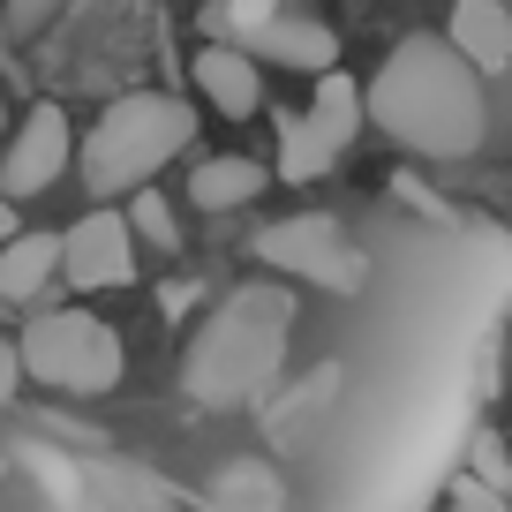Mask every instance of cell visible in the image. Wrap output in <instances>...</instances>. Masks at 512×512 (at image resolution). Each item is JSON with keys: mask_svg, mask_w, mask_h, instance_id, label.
I'll use <instances>...</instances> for the list:
<instances>
[{"mask_svg": "<svg viewBox=\"0 0 512 512\" xmlns=\"http://www.w3.org/2000/svg\"><path fill=\"white\" fill-rule=\"evenodd\" d=\"M136 264H144V241H136L128 211H113V204H91L61 234V279L76 294H121V287H136Z\"/></svg>", "mask_w": 512, "mask_h": 512, "instance_id": "obj_7", "label": "cell"}, {"mask_svg": "<svg viewBox=\"0 0 512 512\" xmlns=\"http://www.w3.org/2000/svg\"><path fill=\"white\" fill-rule=\"evenodd\" d=\"M294 324H302V294L287 279H241L234 294L204 309V324L181 347V392L211 415L256 407L287 369Z\"/></svg>", "mask_w": 512, "mask_h": 512, "instance_id": "obj_2", "label": "cell"}, {"mask_svg": "<svg viewBox=\"0 0 512 512\" xmlns=\"http://www.w3.org/2000/svg\"><path fill=\"white\" fill-rule=\"evenodd\" d=\"M302 121L317 128V136H324L332 151H347V144H354V128L369 121V91H354V83L332 68V76H317V98H309V113H302Z\"/></svg>", "mask_w": 512, "mask_h": 512, "instance_id": "obj_14", "label": "cell"}, {"mask_svg": "<svg viewBox=\"0 0 512 512\" xmlns=\"http://www.w3.org/2000/svg\"><path fill=\"white\" fill-rule=\"evenodd\" d=\"M76 151H83L76 121H68L53 98H38V106L8 128V144H0V196H16V204L46 196L61 174H76Z\"/></svg>", "mask_w": 512, "mask_h": 512, "instance_id": "obj_6", "label": "cell"}, {"mask_svg": "<svg viewBox=\"0 0 512 512\" xmlns=\"http://www.w3.org/2000/svg\"><path fill=\"white\" fill-rule=\"evenodd\" d=\"M16 369H23V347H0V400L16 392Z\"/></svg>", "mask_w": 512, "mask_h": 512, "instance_id": "obj_19", "label": "cell"}, {"mask_svg": "<svg viewBox=\"0 0 512 512\" xmlns=\"http://www.w3.org/2000/svg\"><path fill=\"white\" fill-rule=\"evenodd\" d=\"M196 91L211 98V113H226V121H249V113H264V61H256L249 46H204L196 53Z\"/></svg>", "mask_w": 512, "mask_h": 512, "instance_id": "obj_8", "label": "cell"}, {"mask_svg": "<svg viewBox=\"0 0 512 512\" xmlns=\"http://www.w3.org/2000/svg\"><path fill=\"white\" fill-rule=\"evenodd\" d=\"M0 144H8V91H0Z\"/></svg>", "mask_w": 512, "mask_h": 512, "instance_id": "obj_21", "label": "cell"}, {"mask_svg": "<svg viewBox=\"0 0 512 512\" xmlns=\"http://www.w3.org/2000/svg\"><path fill=\"white\" fill-rule=\"evenodd\" d=\"M211 505L219 512H287V482L272 475V460H226L211 475Z\"/></svg>", "mask_w": 512, "mask_h": 512, "instance_id": "obj_13", "label": "cell"}, {"mask_svg": "<svg viewBox=\"0 0 512 512\" xmlns=\"http://www.w3.org/2000/svg\"><path fill=\"white\" fill-rule=\"evenodd\" d=\"M61 8H68V0H8V31H16V38H38Z\"/></svg>", "mask_w": 512, "mask_h": 512, "instance_id": "obj_18", "label": "cell"}, {"mask_svg": "<svg viewBox=\"0 0 512 512\" xmlns=\"http://www.w3.org/2000/svg\"><path fill=\"white\" fill-rule=\"evenodd\" d=\"M369 128L392 136L415 159H475L490 136V98H482V68L467 61L452 38H400L369 76Z\"/></svg>", "mask_w": 512, "mask_h": 512, "instance_id": "obj_1", "label": "cell"}, {"mask_svg": "<svg viewBox=\"0 0 512 512\" xmlns=\"http://www.w3.org/2000/svg\"><path fill=\"white\" fill-rule=\"evenodd\" d=\"M53 272H61V234H16V241H0V302L31 309L38 294L53 287Z\"/></svg>", "mask_w": 512, "mask_h": 512, "instance_id": "obj_12", "label": "cell"}, {"mask_svg": "<svg viewBox=\"0 0 512 512\" xmlns=\"http://www.w3.org/2000/svg\"><path fill=\"white\" fill-rule=\"evenodd\" d=\"M256 256L272 264L279 279H294V287H324V294H354L369 279V256L354 249V234L332 219V211H294V219H272L264 234H256Z\"/></svg>", "mask_w": 512, "mask_h": 512, "instance_id": "obj_5", "label": "cell"}, {"mask_svg": "<svg viewBox=\"0 0 512 512\" xmlns=\"http://www.w3.org/2000/svg\"><path fill=\"white\" fill-rule=\"evenodd\" d=\"M445 512H512V505H505V490H497V482L460 475V482H452V497H445Z\"/></svg>", "mask_w": 512, "mask_h": 512, "instance_id": "obj_17", "label": "cell"}, {"mask_svg": "<svg viewBox=\"0 0 512 512\" xmlns=\"http://www.w3.org/2000/svg\"><path fill=\"white\" fill-rule=\"evenodd\" d=\"M16 347H23V377L76 392V400H98L128 377V347L98 309H38Z\"/></svg>", "mask_w": 512, "mask_h": 512, "instance_id": "obj_4", "label": "cell"}, {"mask_svg": "<svg viewBox=\"0 0 512 512\" xmlns=\"http://www.w3.org/2000/svg\"><path fill=\"white\" fill-rule=\"evenodd\" d=\"M128 226H136L144 249H166V256L181 249V219H174V204H166V189H136L128 196Z\"/></svg>", "mask_w": 512, "mask_h": 512, "instance_id": "obj_15", "label": "cell"}, {"mask_svg": "<svg viewBox=\"0 0 512 512\" xmlns=\"http://www.w3.org/2000/svg\"><path fill=\"white\" fill-rule=\"evenodd\" d=\"M467 475L512 490V452H505V437H497V430H475V437H467Z\"/></svg>", "mask_w": 512, "mask_h": 512, "instance_id": "obj_16", "label": "cell"}, {"mask_svg": "<svg viewBox=\"0 0 512 512\" xmlns=\"http://www.w3.org/2000/svg\"><path fill=\"white\" fill-rule=\"evenodd\" d=\"M23 226H16V196H0V241H16Z\"/></svg>", "mask_w": 512, "mask_h": 512, "instance_id": "obj_20", "label": "cell"}, {"mask_svg": "<svg viewBox=\"0 0 512 512\" xmlns=\"http://www.w3.org/2000/svg\"><path fill=\"white\" fill-rule=\"evenodd\" d=\"M445 38L482 68V76L512 68V0H452V31Z\"/></svg>", "mask_w": 512, "mask_h": 512, "instance_id": "obj_10", "label": "cell"}, {"mask_svg": "<svg viewBox=\"0 0 512 512\" xmlns=\"http://www.w3.org/2000/svg\"><path fill=\"white\" fill-rule=\"evenodd\" d=\"M196 144V106L174 91H121L91 128H83V151H76V181L113 204V196H136Z\"/></svg>", "mask_w": 512, "mask_h": 512, "instance_id": "obj_3", "label": "cell"}, {"mask_svg": "<svg viewBox=\"0 0 512 512\" xmlns=\"http://www.w3.org/2000/svg\"><path fill=\"white\" fill-rule=\"evenodd\" d=\"M249 53L264 68H294V76H332L339 68V38L324 31L317 16H272L249 38Z\"/></svg>", "mask_w": 512, "mask_h": 512, "instance_id": "obj_9", "label": "cell"}, {"mask_svg": "<svg viewBox=\"0 0 512 512\" xmlns=\"http://www.w3.org/2000/svg\"><path fill=\"white\" fill-rule=\"evenodd\" d=\"M264 189H272V166L241 159V151H219V159H204L189 174V204L196 211H241V204H256Z\"/></svg>", "mask_w": 512, "mask_h": 512, "instance_id": "obj_11", "label": "cell"}]
</instances>
